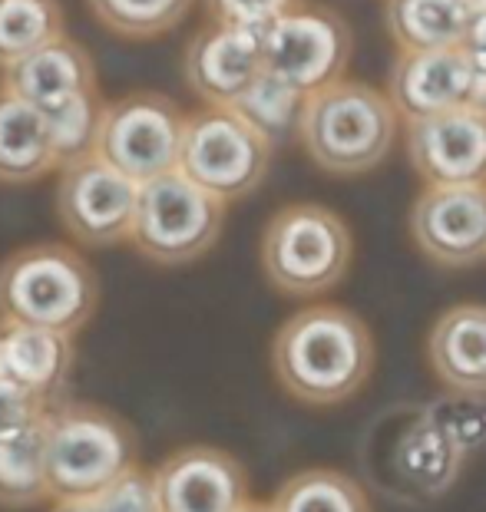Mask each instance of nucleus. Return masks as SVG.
<instances>
[{
    "label": "nucleus",
    "mask_w": 486,
    "mask_h": 512,
    "mask_svg": "<svg viewBox=\"0 0 486 512\" xmlns=\"http://www.w3.org/2000/svg\"><path fill=\"white\" fill-rule=\"evenodd\" d=\"M278 387L308 407L351 400L374 370V337L361 314L341 304H311L275 331Z\"/></svg>",
    "instance_id": "obj_1"
},
{
    "label": "nucleus",
    "mask_w": 486,
    "mask_h": 512,
    "mask_svg": "<svg viewBox=\"0 0 486 512\" xmlns=\"http://www.w3.org/2000/svg\"><path fill=\"white\" fill-rule=\"evenodd\" d=\"M401 116L384 90L341 76L305 96L298 143L328 176H364L391 156Z\"/></svg>",
    "instance_id": "obj_2"
},
{
    "label": "nucleus",
    "mask_w": 486,
    "mask_h": 512,
    "mask_svg": "<svg viewBox=\"0 0 486 512\" xmlns=\"http://www.w3.org/2000/svg\"><path fill=\"white\" fill-rule=\"evenodd\" d=\"M100 304L90 261L63 242H37L0 261V321L77 334Z\"/></svg>",
    "instance_id": "obj_3"
},
{
    "label": "nucleus",
    "mask_w": 486,
    "mask_h": 512,
    "mask_svg": "<svg viewBox=\"0 0 486 512\" xmlns=\"http://www.w3.org/2000/svg\"><path fill=\"white\" fill-rule=\"evenodd\" d=\"M139 440L133 427L96 403L63 400L43 417V460L50 499L100 496L129 466Z\"/></svg>",
    "instance_id": "obj_4"
},
{
    "label": "nucleus",
    "mask_w": 486,
    "mask_h": 512,
    "mask_svg": "<svg viewBox=\"0 0 486 512\" xmlns=\"http://www.w3.org/2000/svg\"><path fill=\"white\" fill-rule=\"evenodd\" d=\"M258 258L275 291L288 298H318L348 275L354 235L328 205L291 202L265 222Z\"/></svg>",
    "instance_id": "obj_5"
},
{
    "label": "nucleus",
    "mask_w": 486,
    "mask_h": 512,
    "mask_svg": "<svg viewBox=\"0 0 486 512\" xmlns=\"http://www.w3.org/2000/svg\"><path fill=\"white\" fill-rule=\"evenodd\" d=\"M222 225L225 202L172 169L139 185L126 242L159 268H182L212 252Z\"/></svg>",
    "instance_id": "obj_6"
},
{
    "label": "nucleus",
    "mask_w": 486,
    "mask_h": 512,
    "mask_svg": "<svg viewBox=\"0 0 486 512\" xmlns=\"http://www.w3.org/2000/svg\"><path fill=\"white\" fill-rule=\"evenodd\" d=\"M272 152L268 139L229 106H202L186 116L176 172L229 205L265 182Z\"/></svg>",
    "instance_id": "obj_7"
},
{
    "label": "nucleus",
    "mask_w": 486,
    "mask_h": 512,
    "mask_svg": "<svg viewBox=\"0 0 486 512\" xmlns=\"http://www.w3.org/2000/svg\"><path fill=\"white\" fill-rule=\"evenodd\" d=\"M186 110L166 93L136 90L103 103L93 156L143 185L179 166Z\"/></svg>",
    "instance_id": "obj_8"
},
{
    "label": "nucleus",
    "mask_w": 486,
    "mask_h": 512,
    "mask_svg": "<svg viewBox=\"0 0 486 512\" xmlns=\"http://www.w3.org/2000/svg\"><path fill=\"white\" fill-rule=\"evenodd\" d=\"M351 53L354 34L348 20L334 7L311 0H301L262 34V70L305 96L338 83Z\"/></svg>",
    "instance_id": "obj_9"
},
{
    "label": "nucleus",
    "mask_w": 486,
    "mask_h": 512,
    "mask_svg": "<svg viewBox=\"0 0 486 512\" xmlns=\"http://www.w3.org/2000/svg\"><path fill=\"white\" fill-rule=\"evenodd\" d=\"M139 185L100 156H86L60 166L57 219L83 248H113L129 238Z\"/></svg>",
    "instance_id": "obj_10"
},
{
    "label": "nucleus",
    "mask_w": 486,
    "mask_h": 512,
    "mask_svg": "<svg viewBox=\"0 0 486 512\" xmlns=\"http://www.w3.org/2000/svg\"><path fill=\"white\" fill-rule=\"evenodd\" d=\"M410 169L424 185L486 182V110L477 103L404 119Z\"/></svg>",
    "instance_id": "obj_11"
},
{
    "label": "nucleus",
    "mask_w": 486,
    "mask_h": 512,
    "mask_svg": "<svg viewBox=\"0 0 486 512\" xmlns=\"http://www.w3.org/2000/svg\"><path fill=\"white\" fill-rule=\"evenodd\" d=\"M410 238L440 268H473L486 258V182L427 185L410 205Z\"/></svg>",
    "instance_id": "obj_12"
},
{
    "label": "nucleus",
    "mask_w": 486,
    "mask_h": 512,
    "mask_svg": "<svg viewBox=\"0 0 486 512\" xmlns=\"http://www.w3.org/2000/svg\"><path fill=\"white\" fill-rule=\"evenodd\" d=\"M156 512H239L248 473L219 446H182L153 470Z\"/></svg>",
    "instance_id": "obj_13"
},
{
    "label": "nucleus",
    "mask_w": 486,
    "mask_h": 512,
    "mask_svg": "<svg viewBox=\"0 0 486 512\" xmlns=\"http://www.w3.org/2000/svg\"><path fill=\"white\" fill-rule=\"evenodd\" d=\"M262 73V34L222 24H205L182 53L186 86L205 106H232Z\"/></svg>",
    "instance_id": "obj_14"
},
{
    "label": "nucleus",
    "mask_w": 486,
    "mask_h": 512,
    "mask_svg": "<svg viewBox=\"0 0 486 512\" xmlns=\"http://www.w3.org/2000/svg\"><path fill=\"white\" fill-rule=\"evenodd\" d=\"M387 100L401 119L447 113L473 103V70L457 47L397 53L387 76Z\"/></svg>",
    "instance_id": "obj_15"
},
{
    "label": "nucleus",
    "mask_w": 486,
    "mask_h": 512,
    "mask_svg": "<svg viewBox=\"0 0 486 512\" xmlns=\"http://www.w3.org/2000/svg\"><path fill=\"white\" fill-rule=\"evenodd\" d=\"M0 73H4L0 76V86L20 96V100L30 103L40 113L53 110L63 100H73V96L100 90L90 50L67 34L30 50L27 57H20Z\"/></svg>",
    "instance_id": "obj_16"
},
{
    "label": "nucleus",
    "mask_w": 486,
    "mask_h": 512,
    "mask_svg": "<svg viewBox=\"0 0 486 512\" xmlns=\"http://www.w3.org/2000/svg\"><path fill=\"white\" fill-rule=\"evenodd\" d=\"M77 347L70 334L0 321V380L14 384L43 403L67 400Z\"/></svg>",
    "instance_id": "obj_17"
},
{
    "label": "nucleus",
    "mask_w": 486,
    "mask_h": 512,
    "mask_svg": "<svg viewBox=\"0 0 486 512\" xmlns=\"http://www.w3.org/2000/svg\"><path fill=\"white\" fill-rule=\"evenodd\" d=\"M427 364L453 394L486 397V304H453L427 334Z\"/></svg>",
    "instance_id": "obj_18"
},
{
    "label": "nucleus",
    "mask_w": 486,
    "mask_h": 512,
    "mask_svg": "<svg viewBox=\"0 0 486 512\" xmlns=\"http://www.w3.org/2000/svg\"><path fill=\"white\" fill-rule=\"evenodd\" d=\"M463 463H467V453L424 413H417L401 430L391 456L394 476L420 499H437L450 493L463 473Z\"/></svg>",
    "instance_id": "obj_19"
},
{
    "label": "nucleus",
    "mask_w": 486,
    "mask_h": 512,
    "mask_svg": "<svg viewBox=\"0 0 486 512\" xmlns=\"http://www.w3.org/2000/svg\"><path fill=\"white\" fill-rule=\"evenodd\" d=\"M57 169L43 113L0 86V185H30Z\"/></svg>",
    "instance_id": "obj_20"
},
{
    "label": "nucleus",
    "mask_w": 486,
    "mask_h": 512,
    "mask_svg": "<svg viewBox=\"0 0 486 512\" xmlns=\"http://www.w3.org/2000/svg\"><path fill=\"white\" fill-rule=\"evenodd\" d=\"M467 0H384L387 34L401 53L457 47Z\"/></svg>",
    "instance_id": "obj_21"
},
{
    "label": "nucleus",
    "mask_w": 486,
    "mask_h": 512,
    "mask_svg": "<svg viewBox=\"0 0 486 512\" xmlns=\"http://www.w3.org/2000/svg\"><path fill=\"white\" fill-rule=\"evenodd\" d=\"M272 512H371L364 486L354 476L328 466L288 476L268 503Z\"/></svg>",
    "instance_id": "obj_22"
},
{
    "label": "nucleus",
    "mask_w": 486,
    "mask_h": 512,
    "mask_svg": "<svg viewBox=\"0 0 486 512\" xmlns=\"http://www.w3.org/2000/svg\"><path fill=\"white\" fill-rule=\"evenodd\" d=\"M50 499L43 420L0 440V509H30Z\"/></svg>",
    "instance_id": "obj_23"
},
{
    "label": "nucleus",
    "mask_w": 486,
    "mask_h": 512,
    "mask_svg": "<svg viewBox=\"0 0 486 512\" xmlns=\"http://www.w3.org/2000/svg\"><path fill=\"white\" fill-rule=\"evenodd\" d=\"M301 106H305V93H298L295 86L262 70L229 110L239 113L258 136L268 139V146L278 149L291 143V139H298Z\"/></svg>",
    "instance_id": "obj_24"
},
{
    "label": "nucleus",
    "mask_w": 486,
    "mask_h": 512,
    "mask_svg": "<svg viewBox=\"0 0 486 512\" xmlns=\"http://www.w3.org/2000/svg\"><path fill=\"white\" fill-rule=\"evenodd\" d=\"M63 24L60 0H0V70L63 37Z\"/></svg>",
    "instance_id": "obj_25"
},
{
    "label": "nucleus",
    "mask_w": 486,
    "mask_h": 512,
    "mask_svg": "<svg viewBox=\"0 0 486 512\" xmlns=\"http://www.w3.org/2000/svg\"><path fill=\"white\" fill-rule=\"evenodd\" d=\"M196 0H86L90 14L123 40H156L176 30Z\"/></svg>",
    "instance_id": "obj_26"
},
{
    "label": "nucleus",
    "mask_w": 486,
    "mask_h": 512,
    "mask_svg": "<svg viewBox=\"0 0 486 512\" xmlns=\"http://www.w3.org/2000/svg\"><path fill=\"white\" fill-rule=\"evenodd\" d=\"M100 113H103L100 90L73 96V100H63L60 106H53V110L43 113L53 156H57V169L70 166V162H77V159L93 156L96 129H100Z\"/></svg>",
    "instance_id": "obj_27"
},
{
    "label": "nucleus",
    "mask_w": 486,
    "mask_h": 512,
    "mask_svg": "<svg viewBox=\"0 0 486 512\" xmlns=\"http://www.w3.org/2000/svg\"><path fill=\"white\" fill-rule=\"evenodd\" d=\"M430 423H437L463 453H477L486 446V397L477 394H450L430 400L424 410Z\"/></svg>",
    "instance_id": "obj_28"
},
{
    "label": "nucleus",
    "mask_w": 486,
    "mask_h": 512,
    "mask_svg": "<svg viewBox=\"0 0 486 512\" xmlns=\"http://www.w3.org/2000/svg\"><path fill=\"white\" fill-rule=\"evenodd\" d=\"M298 4L301 0H202L212 24L252 30V34H265L278 17H285Z\"/></svg>",
    "instance_id": "obj_29"
},
{
    "label": "nucleus",
    "mask_w": 486,
    "mask_h": 512,
    "mask_svg": "<svg viewBox=\"0 0 486 512\" xmlns=\"http://www.w3.org/2000/svg\"><path fill=\"white\" fill-rule=\"evenodd\" d=\"M457 50L473 70V103L486 110V0H467Z\"/></svg>",
    "instance_id": "obj_30"
},
{
    "label": "nucleus",
    "mask_w": 486,
    "mask_h": 512,
    "mask_svg": "<svg viewBox=\"0 0 486 512\" xmlns=\"http://www.w3.org/2000/svg\"><path fill=\"white\" fill-rule=\"evenodd\" d=\"M100 499L110 512H156V489H153V470L129 466V470L110 483L100 493Z\"/></svg>",
    "instance_id": "obj_31"
},
{
    "label": "nucleus",
    "mask_w": 486,
    "mask_h": 512,
    "mask_svg": "<svg viewBox=\"0 0 486 512\" xmlns=\"http://www.w3.org/2000/svg\"><path fill=\"white\" fill-rule=\"evenodd\" d=\"M47 413H50V403H43L40 397L27 394V390L7 384V380H0V440L34 427Z\"/></svg>",
    "instance_id": "obj_32"
},
{
    "label": "nucleus",
    "mask_w": 486,
    "mask_h": 512,
    "mask_svg": "<svg viewBox=\"0 0 486 512\" xmlns=\"http://www.w3.org/2000/svg\"><path fill=\"white\" fill-rule=\"evenodd\" d=\"M50 512H110V506L100 496H86V499H57V506Z\"/></svg>",
    "instance_id": "obj_33"
},
{
    "label": "nucleus",
    "mask_w": 486,
    "mask_h": 512,
    "mask_svg": "<svg viewBox=\"0 0 486 512\" xmlns=\"http://www.w3.org/2000/svg\"><path fill=\"white\" fill-rule=\"evenodd\" d=\"M239 512H272V509H268V503H252V499H248Z\"/></svg>",
    "instance_id": "obj_34"
}]
</instances>
